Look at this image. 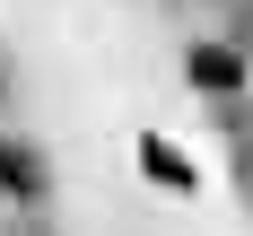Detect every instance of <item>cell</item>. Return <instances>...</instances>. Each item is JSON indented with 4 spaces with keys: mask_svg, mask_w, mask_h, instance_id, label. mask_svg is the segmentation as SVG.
<instances>
[{
    "mask_svg": "<svg viewBox=\"0 0 253 236\" xmlns=\"http://www.w3.org/2000/svg\"><path fill=\"white\" fill-rule=\"evenodd\" d=\"M192 88H210V96L253 88V52L245 44H192Z\"/></svg>",
    "mask_w": 253,
    "mask_h": 236,
    "instance_id": "cell-1",
    "label": "cell"
},
{
    "mask_svg": "<svg viewBox=\"0 0 253 236\" xmlns=\"http://www.w3.org/2000/svg\"><path fill=\"white\" fill-rule=\"evenodd\" d=\"M35 184H44V166H35L18 140H0V192H35Z\"/></svg>",
    "mask_w": 253,
    "mask_h": 236,
    "instance_id": "cell-2",
    "label": "cell"
},
{
    "mask_svg": "<svg viewBox=\"0 0 253 236\" xmlns=\"http://www.w3.org/2000/svg\"><path fill=\"white\" fill-rule=\"evenodd\" d=\"M140 166H149L157 184H175V192H183V184H192V166H183V157L166 149V140H140Z\"/></svg>",
    "mask_w": 253,
    "mask_h": 236,
    "instance_id": "cell-3",
    "label": "cell"
}]
</instances>
